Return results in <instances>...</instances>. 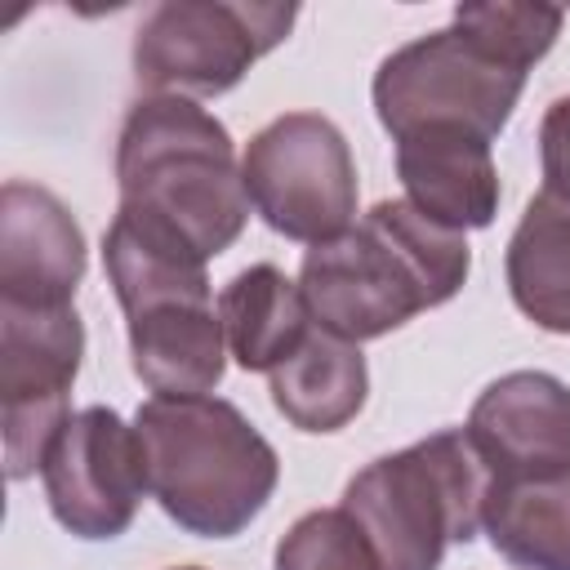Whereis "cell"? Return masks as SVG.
Returning <instances> with one entry per match:
<instances>
[{
	"mask_svg": "<svg viewBox=\"0 0 570 570\" xmlns=\"http://www.w3.org/2000/svg\"><path fill=\"white\" fill-rule=\"evenodd\" d=\"M468 272V236L432 223L401 196L370 205L347 232L312 245L298 267V289L321 330L370 343L450 303Z\"/></svg>",
	"mask_w": 570,
	"mask_h": 570,
	"instance_id": "6da1fadb",
	"label": "cell"
},
{
	"mask_svg": "<svg viewBox=\"0 0 570 570\" xmlns=\"http://www.w3.org/2000/svg\"><path fill=\"white\" fill-rule=\"evenodd\" d=\"M116 191L125 214L169 232L205 263L232 249L249 223L227 125L174 94H142L129 107L116 138Z\"/></svg>",
	"mask_w": 570,
	"mask_h": 570,
	"instance_id": "7a4b0ae2",
	"label": "cell"
},
{
	"mask_svg": "<svg viewBox=\"0 0 570 570\" xmlns=\"http://www.w3.org/2000/svg\"><path fill=\"white\" fill-rule=\"evenodd\" d=\"M134 432L151 499L196 539H236L276 494L272 441L223 396H147Z\"/></svg>",
	"mask_w": 570,
	"mask_h": 570,
	"instance_id": "3957f363",
	"label": "cell"
},
{
	"mask_svg": "<svg viewBox=\"0 0 570 570\" xmlns=\"http://www.w3.org/2000/svg\"><path fill=\"white\" fill-rule=\"evenodd\" d=\"M494 468L468 428H441L405 450L365 463L343 503L365 530L379 570H441L450 543H472Z\"/></svg>",
	"mask_w": 570,
	"mask_h": 570,
	"instance_id": "277c9868",
	"label": "cell"
},
{
	"mask_svg": "<svg viewBox=\"0 0 570 570\" xmlns=\"http://www.w3.org/2000/svg\"><path fill=\"white\" fill-rule=\"evenodd\" d=\"M525 76L476 31L450 22L392 49L370 80V98L392 138L450 125L494 142L521 102Z\"/></svg>",
	"mask_w": 570,
	"mask_h": 570,
	"instance_id": "5b68a950",
	"label": "cell"
},
{
	"mask_svg": "<svg viewBox=\"0 0 570 570\" xmlns=\"http://www.w3.org/2000/svg\"><path fill=\"white\" fill-rule=\"evenodd\" d=\"M298 9L267 0H165L134 31V76L147 94L218 98L272 53Z\"/></svg>",
	"mask_w": 570,
	"mask_h": 570,
	"instance_id": "8992f818",
	"label": "cell"
},
{
	"mask_svg": "<svg viewBox=\"0 0 570 570\" xmlns=\"http://www.w3.org/2000/svg\"><path fill=\"white\" fill-rule=\"evenodd\" d=\"M254 214L285 240L321 245L356 223V160L343 129L321 111L267 120L240 156Z\"/></svg>",
	"mask_w": 570,
	"mask_h": 570,
	"instance_id": "52a82bcc",
	"label": "cell"
},
{
	"mask_svg": "<svg viewBox=\"0 0 570 570\" xmlns=\"http://www.w3.org/2000/svg\"><path fill=\"white\" fill-rule=\"evenodd\" d=\"M80 361L85 325L76 307L0 303V428L9 481L40 472L49 441L71 419L67 396Z\"/></svg>",
	"mask_w": 570,
	"mask_h": 570,
	"instance_id": "ba28073f",
	"label": "cell"
},
{
	"mask_svg": "<svg viewBox=\"0 0 570 570\" xmlns=\"http://www.w3.org/2000/svg\"><path fill=\"white\" fill-rule=\"evenodd\" d=\"M40 481L49 512L67 534L89 543L120 539L147 494L142 441L111 405H85L49 441Z\"/></svg>",
	"mask_w": 570,
	"mask_h": 570,
	"instance_id": "9c48e42d",
	"label": "cell"
},
{
	"mask_svg": "<svg viewBox=\"0 0 570 570\" xmlns=\"http://www.w3.org/2000/svg\"><path fill=\"white\" fill-rule=\"evenodd\" d=\"M89 249L71 209L40 183L0 187V303L71 307Z\"/></svg>",
	"mask_w": 570,
	"mask_h": 570,
	"instance_id": "30bf717a",
	"label": "cell"
},
{
	"mask_svg": "<svg viewBox=\"0 0 570 570\" xmlns=\"http://www.w3.org/2000/svg\"><path fill=\"white\" fill-rule=\"evenodd\" d=\"M468 436L494 476L570 472V383L548 370L494 379L468 414Z\"/></svg>",
	"mask_w": 570,
	"mask_h": 570,
	"instance_id": "8fae6325",
	"label": "cell"
},
{
	"mask_svg": "<svg viewBox=\"0 0 570 570\" xmlns=\"http://www.w3.org/2000/svg\"><path fill=\"white\" fill-rule=\"evenodd\" d=\"M396 178L405 200L441 227L476 232L499 214V169L490 156V138L468 129H414L396 138Z\"/></svg>",
	"mask_w": 570,
	"mask_h": 570,
	"instance_id": "7c38bea8",
	"label": "cell"
},
{
	"mask_svg": "<svg viewBox=\"0 0 570 570\" xmlns=\"http://www.w3.org/2000/svg\"><path fill=\"white\" fill-rule=\"evenodd\" d=\"M129 365L156 396H209L227 370V334L214 298L165 303L125 316Z\"/></svg>",
	"mask_w": 570,
	"mask_h": 570,
	"instance_id": "4fadbf2b",
	"label": "cell"
},
{
	"mask_svg": "<svg viewBox=\"0 0 570 570\" xmlns=\"http://www.w3.org/2000/svg\"><path fill=\"white\" fill-rule=\"evenodd\" d=\"M267 379H272V405L298 432H338L365 410L370 396V370L361 343H347L321 325H312L298 352L281 361Z\"/></svg>",
	"mask_w": 570,
	"mask_h": 570,
	"instance_id": "5bb4252c",
	"label": "cell"
},
{
	"mask_svg": "<svg viewBox=\"0 0 570 570\" xmlns=\"http://www.w3.org/2000/svg\"><path fill=\"white\" fill-rule=\"evenodd\" d=\"M218 316L227 352L249 374H272L298 352V343L316 325L298 281H289L276 263H254L236 272L218 294Z\"/></svg>",
	"mask_w": 570,
	"mask_h": 570,
	"instance_id": "9a60e30c",
	"label": "cell"
},
{
	"mask_svg": "<svg viewBox=\"0 0 570 570\" xmlns=\"http://www.w3.org/2000/svg\"><path fill=\"white\" fill-rule=\"evenodd\" d=\"M481 530L517 570H570V472L494 476Z\"/></svg>",
	"mask_w": 570,
	"mask_h": 570,
	"instance_id": "2e32d148",
	"label": "cell"
},
{
	"mask_svg": "<svg viewBox=\"0 0 570 570\" xmlns=\"http://www.w3.org/2000/svg\"><path fill=\"white\" fill-rule=\"evenodd\" d=\"M508 294L525 321L570 334V200L539 191L508 236Z\"/></svg>",
	"mask_w": 570,
	"mask_h": 570,
	"instance_id": "e0dca14e",
	"label": "cell"
},
{
	"mask_svg": "<svg viewBox=\"0 0 570 570\" xmlns=\"http://www.w3.org/2000/svg\"><path fill=\"white\" fill-rule=\"evenodd\" d=\"M276 570H379V557L347 508L303 512L276 543Z\"/></svg>",
	"mask_w": 570,
	"mask_h": 570,
	"instance_id": "ac0fdd59",
	"label": "cell"
},
{
	"mask_svg": "<svg viewBox=\"0 0 570 570\" xmlns=\"http://www.w3.org/2000/svg\"><path fill=\"white\" fill-rule=\"evenodd\" d=\"M454 22H463L503 58L530 71L557 45L566 13L539 0H472V4H454Z\"/></svg>",
	"mask_w": 570,
	"mask_h": 570,
	"instance_id": "d6986e66",
	"label": "cell"
},
{
	"mask_svg": "<svg viewBox=\"0 0 570 570\" xmlns=\"http://www.w3.org/2000/svg\"><path fill=\"white\" fill-rule=\"evenodd\" d=\"M539 169L543 191L570 200V94L552 98L539 120Z\"/></svg>",
	"mask_w": 570,
	"mask_h": 570,
	"instance_id": "ffe728a7",
	"label": "cell"
},
{
	"mask_svg": "<svg viewBox=\"0 0 570 570\" xmlns=\"http://www.w3.org/2000/svg\"><path fill=\"white\" fill-rule=\"evenodd\" d=\"M174 570H205V566H174Z\"/></svg>",
	"mask_w": 570,
	"mask_h": 570,
	"instance_id": "44dd1931",
	"label": "cell"
}]
</instances>
